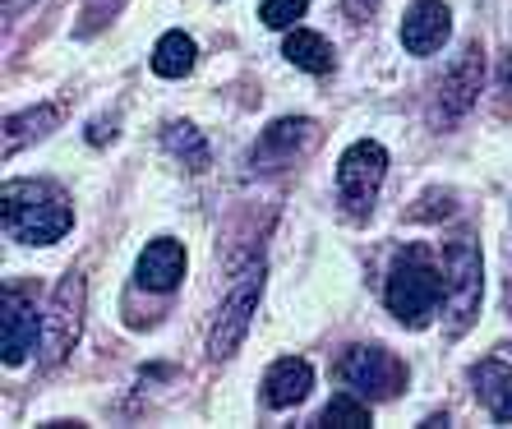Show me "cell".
Instances as JSON below:
<instances>
[{
    "instance_id": "1",
    "label": "cell",
    "mask_w": 512,
    "mask_h": 429,
    "mask_svg": "<svg viewBox=\"0 0 512 429\" xmlns=\"http://www.w3.org/2000/svg\"><path fill=\"white\" fill-rule=\"evenodd\" d=\"M0 217H5V236L24 245H56L74 227L70 199L51 180H5Z\"/></svg>"
},
{
    "instance_id": "2",
    "label": "cell",
    "mask_w": 512,
    "mask_h": 429,
    "mask_svg": "<svg viewBox=\"0 0 512 429\" xmlns=\"http://www.w3.org/2000/svg\"><path fill=\"white\" fill-rule=\"evenodd\" d=\"M443 296H448V268L434 263L425 245H402L393 254L388 282H383V300H388L393 319L406 328H425L443 305Z\"/></svg>"
},
{
    "instance_id": "3",
    "label": "cell",
    "mask_w": 512,
    "mask_h": 429,
    "mask_svg": "<svg viewBox=\"0 0 512 429\" xmlns=\"http://www.w3.org/2000/svg\"><path fill=\"white\" fill-rule=\"evenodd\" d=\"M443 268H448L443 314H448V333L457 337L480 319V296H485V259H480L476 231H453L443 240Z\"/></svg>"
},
{
    "instance_id": "4",
    "label": "cell",
    "mask_w": 512,
    "mask_h": 429,
    "mask_svg": "<svg viewBox=\"0 0 512 429\" xmlns=\"http://www.w3.org/2000/svg\"><path fill=\"white\" fill-rule=\"evenodd\" d=\"M84 310H88V282H84V273L74 268V273L60 277V286L51 291L47 314H42V365H47V370H56L60 360L79 346Z\"/></svg>"
},
{
    "instance_id": "5",
    "label": "cell",
    "mask_w": 512,
    "mask_h": 429,
    "mask_svg": "<svg viewBox=\"0 0 512 429\" xmlns=\"http://www.w3.org/2000/svg\"><path fill=\"white\" fill-rule=\"evenodd\" d=\"M337 379L365 402H388L406 388V365L383 346H346L337 360Z\"/></svg>"
},
{
    "instance_id": "6",
    "label": "cell",
    "mask_w": 512,
    "mask_h": 429,
    "mask_svg": "<svg viewBox=\"0 0 512 429\" xmlns=\"http://www.w3.org/2000/svg\"><path fill=\"white\" fill-rule=\"evenodd\" d=\"M383 180H388V148L374 139L351 143L342 153V162H337V194H342L346 213L365 222L374 213V199H379Z\"/></svg>"
},
{
    "instance_id": "7",
    "label": "cell",
    "mask_w": 512,
    "mask_h": 429,
    "mask_svg": "<svg viewBox=\"0 0 512 429\" xmlns=\"http://www.w3.org/2000/svg\"><path fill=\"white\" fill-rule=\"evenodd\" d=\"M263 296V263H254L250 273H240V282L227 291V300L217 305L213 328H208V356L213 360H231L236 346L250 337V319L259 310Z\"/></svg>"
},
{
    "instance_id": "8",
    "label": "cell",
    "mask_w": 512,
    "mask_h": 429,
    "mask_svg": "<svg viewBox=\"0 0 512 429\" xmlns=\"http://www.w3.org/2000/svg\"><path fill=\"white\" fill-rule=\"evenodd\" d=\"M480 88H485V51L471 42V47L453 60V70L443 74V84L434 88V111H429V116L439 120V125H457L466 111L476 107Z\"/></svg>"
},
{
    "instance_id": "9",
    "label": "cell",
    "mask_w": 512,
    "mask_h": 429,
    "mask_svg": "<svg viewBox=\"0 0 512 429\" xmlns=\"http://www.w3.org/2000/svg\"><path fill=\"white\" fill-rule=\"evenodd\" d=\"M319 143V125L305 116H286V120H273L268 130L254 139L250 148V167L254 171H282V167H296L300 157L310 153Z\"/></svg>"
},
{
    "instance_id": "10",
    "label": "cell",
    "mask_w": 512,
    "mask_h": 429,
    "mask_svg": "<svg viewBox=\"0 0 512 429\" xmlns=\"http://www.w3.org/2000/svg\"><path fill=\"white\" fill-rule=\"evenodd\" d=\"M37 342V314H33V282L14 286L5 282L0 291V360L5 365H24Z\"/></svg>"
},
{
    "instance_id": "11",
    "label": "cell",
    "mask_w": 512,
    "mask_h": 429,
    "mask_svg": "<svg viewBox=\"0 0 512 429\" xmlns=\"http://www.w3.org/2000/svg\"><path fill=\"white\" fill-rule=\"evenodd\" d=\"M453 33V10L443 0H416L402 19V47L411 56H434Z\"/></svg>"
},
{
    "instance_id": "12",
    "label": "cell",
    "mask_w": 512,
    "mask_h": 429,
    "mask_svg": "<svg viewBox=\"0 0 512 429\" xmlns=\"http://www.w3.org/2000/svg\"><path fill=\"white\" fill-rule=\"evenodd\" d=\"M180 277H185V245L180 240H153L148 250L139 254V263H134V282L143 286V291H176Z\"/></svg>"
},
{
    "instance_id": "13",
    "label": "cell",
    "mask_w": 512,
    "mask_h": 429,
    "mask_svg": "<svg viewBox=\"0 0 512 429\" xmlns=\"http://www.w3.org/2000/svg\"><path fill=\"white\" fill-rule=\"evenodd\" d=\"M310 388H314L310 360L282 356V360H273V365H268V374H263V406H273V411L300 406L305 397H310Z\"/></svg>"
},
{
    "instance_id": "14",
    "label": "cell",
    "mask_w": 512,
    "mask_h": 429,
    "mask_svg": "<svg viewBox=\"0 0 512 429\" xmlns=\"http://www.w3.org/2000/svg\"><path fill=\"white\" fill-rule=\"evenodd\" d=\"M471 383H476V397L489 416L499 425H512V365L503 360H480L471 370Z\"/></svg>"
},
{
    "instance_id": "15",
    "label": "cell",
    "mask_w": 512,
    "mask_h": 429,
    "mask_svg": "<svg viewBox=\"0 0 512 429\" xmlns=\"http://www.w3.org/2000/svg\"><path fill=\"white\" fill-rule=\"evenodd\" d=\"M60 125V107H51V102H42V107L33 111H19V116L5 120V157H14L24 143H37L47 139L51 130Z\"/></svg>"
},
{
    "instance_id": "16",
    "label": "cell",
    "mask_w": 512,
    "mask_h": 429,
    "mask_svg": "<svg viewBox=\"0 0 512 429\" xmlns=\"http://www.w3.org/2000/svg\"><path fill=\"white\" fill-rule=\"evenodd\" d=\"M282 56L291 60L296 70H305V74H333V70H337V56H333V47H328V37L305 33V28L286 33Z\"/></svg>"
},
{
    "instance_id": "17",
    "label": "cell",
    "mask_w": 512,
    "mask_h": 429,
    "mask_svg": "<svg viewBox=\"0 0 512 429\" xmlns=\"http://www.w3.org/2000/svg\"><path fill=\"white\" fill-rule=\"evenodd\" d=\"M194 60H199V47H194L190 33H162L153 47V74L162 79H185L194 70Z\"/></svg>"
},
{
    "instance_id": "18",
    "label": "cell",
    "mask_w": 512,
    "mask_h": 429,
    "mask_svg": "<svg viewBox=\"0 0 512 429\" xmlns=\"http://www.w3.org/2000/svg\"><path fill=\"white\" fill-rule=\"evenodd\" d=\"M162 143H167V153L176 157L185 171H203V167H208V157H213V148H208L203 130H194L190 120H176V125H167V130H162Z\"/></svg>"
},
{
    "instance_id": "19",
    "label": "cell",
    "mask_w": 512,
    "mask_h": 429,
    "mask_svg": "<svg viewBox=\"0 0 512 429\" xmlns=\"http://www.w3.org/2000/svg\"><path fill=\"white\" fill-rule=\"evenodd\" d=\"M319 425H333V429H365L370 425V406H365V397H356L351 388L346 393H337L333 402L323 406V416H319Z\"/></svg>"
},
{
    "instance_id": "20",
    "label": "cell",
    "mask_w": 512,
    "mask_h": 429,
    "mask_svg": "<svg viewBox=\"0 0 512 429\" xmlns=\"http://www.w3.org/2000/svg\"><path fill=\"white\" fill-rule=\"evenodd\" d=\"M305 10H310V0H263L259 19L268 28H277V33H282V28H291L296 19H305Z\"/></svg>"
},
{
    "instance_id": "21",
    "label": "cell",
    "mask_w": 512,
    "mask_h": 429,
    "mask_svg": "<svg viewBox=\"0 0 512 429\" xmlns=\"http://www.w3.org/2000/svg\"><path fill=\"white\" fill-rule=\"evenodd\" d=\"M125 10V0H84V24H79V33H93V28H102V24H111L116 14Z\"/></svg>"
},
{
    "instance_id": "22",
    "label": "cell",
    "mask_w": 512,
    "mask_h": 429,
    "mask_svg": "<svg viewBox=\"0 0 512 429\" xmlns=\"http://www.w3.org/2000/svg\"><path fill=\"white\" fill-rule=\"evenodd\" d=\"M346 14L356 19V24H365V19H374V10H379V0H342Z\"/></svg>"
},
{
    "instance_id": "23",
    "label": "cell",
    "mask_w": 512,
    "mask_h": 429,
    "mask_svg": "<svg viewBox=\"0 0 512 429\" xmlns=\"http://www.w3.org/2000/svg\"><path fill=\"white\" fill-rule=\"evenodd\" d=\"M116 139V120H93V125H88V143H111Z\"/></svg>"
},
{
    "instance_id": "24",
    "label": "cell",
    "mask_w": 512,
    "mask_h": 429,
    "mask_svg": "<svg viewBox=\"0 0 512 429\" xmlns=\"http://www.w3.org/2000/svg\"><path fill=\"white\" fill-rule=\"evenodd\" d=\"M33 0H5V19H14V14H24Z\"/></svg>"
},
{
    "instance_id": "25",
    "label": "cell",
    "mask_w": 512,
    "mask_h": 429,
    "mask_svg": "<svg viewBox=\"0 0 512 429\" xmlns=\"http://www.w3.org/2000/svg\"><path fill=\"white\" fill-rule=\"evenodd\" d=\"M503 300H508V310H512V277H508V286H503Z\"/></svg>"
}]
</instances>
